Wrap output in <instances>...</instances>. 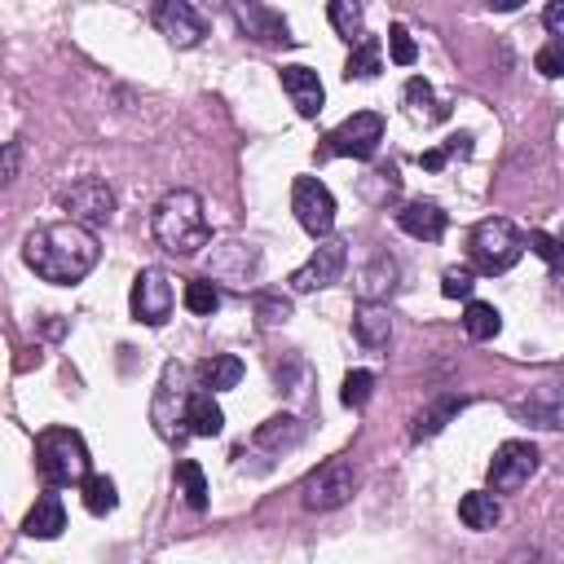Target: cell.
<instances>
[{
	"mask_svg": "<svg viewBox=\"0 0 564 564\" xmlns=\"http://www.w3.org/2000/svg\"><path fill=\"white\" fill-rule=\"evenodd\" d=\"M542 22H546L551 40H564V0H551L546 13H542Z\"/></svg>",
	"mask_w": 564,
	"mask_h": 564,
	"instance_id": "obj_42",
	"label": "cell"
},
{
	"mask_svg": "<svg viewBox=\"0 0 564 564\" xmlns=\"http://www.w3.org/2000/svg\"><path fill=\"white\" fill-rule=\"evenodd\" d=\"M471 286H476V273L467 264H449L441 273V295L445 300H471Z\"/></svg>",
	"mask_w": 564,
	"mask_h": 564,
	"instance_id": "obj_35",
	"label": "cell"
},
{
	"mask_svg": "<svg viewBox=\"0 0 564 564\" xmlns=\"http://www.w3.org/2000/svg\"><path fill=\"white\" fill-rule=\"evenodd\" d=\"M88 445L75 427H44L35 436V471L44 476L48 489H66V485H84L93 471Z\"/></svg>",
	"mask_w": 564,
	"mask_h": 564,
	"instance_id": "obj_3",
	"label": "cell"
},
{
	"mask_svg": "<svg viewBox=\"0 0 564 564\" xmlns=\"http://www.w3.org/2000/svg\"><path fill=\"white\" fill-rule=\"evenodd\" d=\"M256 313H260L264 326H278V322L291 317V300H282V295H256Z\"/></svg>",
	"mask_w": 564,
	"mask_h": 564,
	"instance_id": "obj_40",
	"label": "cell"
},
{
	"mask_svg": "<svg viewBox=\"0 0 564 564\" xmlns=\"http://www.w3.org/2000/svg\"><path fill=\"white\" fill-rule=\"evenodd\" d=\"M498 516H502V507H498V494H489V489H471V494L458 498V520H463L467 529H476V533L494 529Z\"/></svg>",
	"mask_w": 564,
	"mask_h": 564,
	"instance_id": "obj_23",
	"label": "cell"
},
{
	"mask_svg": "<svg viewBox=\"0 0 564 564\" xmlns=\"http://www.w3.org/2000/svg\"><path fill=\"white\" fill-rule=\"evenodd\" d=\"M185 427H189V436H216V432L225 427V410L216 405L212 392H194V397H189Z\"/></svg>",
	"mask_w": 564,
	"mask_h": 564,
	"instance_id": "obj_25",
	"label": "cell"
},
{
	"mask_svg": "<svg viewBox=\"0 0 564 564\" xmlns=\"http://www.w3.org/2000/svg\"><path fill=\"white\" fill-rule=\"evenodd\" d=\"M79 494H84V507H88L93 516H110V511L119 507V489H115L110 476H88V480L79 485Z\"/></svg>",
	"mask_w": 564,
	"mask_h": 564,
	"instance_id": "obj_32",
	"label": "cell"
},
{
	"mask_svg": "<svg viewBox=\"0 0 564 564\" xmlns=\"http://www.w3.org/2000/svg\"><path fill=\"white\" fill-rule=\"evenodd\" d=\"M66 529V507H62V498L57 494H44V498H35V507L26 511V520H22V533L26 538H57Z\"/></svg>",
	"mask_w": 564,
	"mask_h": 564,
	"instance_id": "obj_20",
	"label": "cell"
},
{
	"mask_svg": "<svg viewBox=\"0 0 564 564\" xmlns=\"http://www.w3.org/2000/svg\"><path fill=\"white\" fill-rule=\"evenodd\" d=\"M502 564H555V560H551L542 546H516V551H511Z\"/></svg>",
	"mask_w": 564,
	"mask_h": 564,
	"instance_id": "obj_41",
	"label": "cell"
},
{
	"mask_svg": "<svg viewBox=\"0 0 564 564\" xmlns=\"http://www.w3.org/2000/svg\"><path fill=\"white\" fill-rule=\"evenodd\" d=\"M388 53H392V62H397V66H410V62L419 57V48H414V40H410V31H405L401 22H392V26H388Z\"/></svg>",
	"mask_w": 564,
	"mask_h": 564,
	"instance_id": "obj_38",
	"label": "cell"
},
{
	"mask_svg": "<svg viewBox=\"0 0 564 564\" xmlns=\"http://www.w3.org/2000/svg\"><path fill=\"white\" fill-rule=\"evenodd\" d=\"M344 264H348V242H344V238H322V242L313 247V256L291 273V291H300V295L322 291V286L339 282Z\"/></svg>",
	"mask_w": 564,
	"mask_h": 564,
	"instance_id": "obj_10",
	"label": "cell"
},
{
	"mask_svg": "<svg viewBox=\"0 0 564 564\" xmlns=\"http://www.w3.org/2000/svg\"><path fill=\"white\" fill-rule=\"evenodd\" d=\"M291 212H295V220L313 238H326L335 229V194L317 176H295V185H291Z\"/></svg>",
	"mask_w": 564,
	"mask_h": 564,
	"instance_id": "obj_9",
	"label": "cell"
},
{
	"mask_svg": "<svg viewBox=\"0 0 564 564\" xmlns=\"http://www.w3.org/2000/svg\"><path fill=\"white\" fill-rule=\"evenodd\" d=\"M467 251H471V264L494 278V273H507V269L524 256V234H520L507 216H489V220H480V225L471 229Z\"/></svg>",
	"mask_w": 564,
	"mask_h": 564,
	"instance_id": "obj_4",
	"label": "cell"
},
{
	"mask_svg": "<svg viewBox=\"0 0 564 564\" xmlns=\"http://www.w3.org/2000/svg\"><path fill=\"white\" fill-rule=\"evenodd\" d=\"M154 26H159V35H167V44H176V48H194V44L207 35L203 13H198L194 4H185V0L159 4V9H154Z\"/></svg>",
	"mask_w": 564,
	"mask_h": 564,
	"instance_id": "obj_15",
	"label": "cell"
},
{
	"mask_svg": "<svg viewBox=\"0 0 564 564\" xmlns=\"http://www.w3.org/2000/svg\"><path fill=\"white\" fill-rule=\"evenodd\" d=\"M278 79H282V93L291 97V106H295V110H300L304 119L322 115L326 88H322L317 70H308V66H282V70H278Z\"/></svg>",
	"mask_w": 564,
	"mask_h": 564,
	"instance_id": "obj_16",
	"label": "cell"
},
{
	"mask_svg": "<svg viewBox=\"0 0 564 564\" xmlns=\"http://www.w3.org/2000/svg\"><path fill=\"white\" fill-rule=\"evenodd\" d=\"M57 203H62L66 220H75V225H84V229H101V225H110V216H115V189H110L101 176H79V181H70V185L57 194Z\"/></svg>",
	"mask_w": 564,
	"mask_h": 564,
	"instance_id": "obj_5",
	"label": "cell"
},
{
	"mask_svg": "<svg viewBox=\"0 0 564 564\" xmlns=\"http://www.w3.org/2000/svg\"><path fill=\"white\" fill-rule=\"evenodd\" d=\"M454 154H471V137H467V132L449 137V141H445V145H436V150H423V154H419V163H423L427 172H441Z\"/></svg>",
	"mask_w": 564,
	"mask_h": 564,
	"instance_id": "obj_34",
	"label": "cell"
},
{
	"mask_svg": "<svg viewBox=\"0 0 564 564\" xmlns=\"http://www.w3.org/2000/svg\"><path fill=\"white\" fill-rule=\"evenodd\" d=\"M511 414H516L520 423L560 432V427H564V379H542V383H533L524 397L511 401Z\"/></svg>",
	"mask_w": 564,
	"mask_h": 564,
	"instance_id": "obj_13",
	"label": "cell"
},
{
	"mask_svg": "<svg viewBox=\"0 0 564 564\" xmlns=\"http://www.w3.org/2000/svg\"><path fill=\"white\" fill-rule=\"evenodd\" d=\"M150 229H154V242L167 256H198L212 242V229H207V216H203V198L194 189H167L154 203Z\"/></svg>",
	"mask_w": 564,
	"mask_h": 564,
	"instance_id": "obj_2",
	"label": "cell"
},
{
	"mask_svg": "<svg viewBox=\"0 0 564 564\" xmlns=\"http://www.w3.org/2000/svg\"><path fill=\"white\" fill-rule=\"evenodd\" d=\"M185 308L198 313V317H212L220 308V286L212 278H189L185 282Z\"/></svg>",
	"mask_w": 564,
	"mask_h": 564,
	"instance_id": "obj_33",
	"label": "cell"
},
{
	"mask_svg": "<svg viewBox=\"0 0 564 564\" xmlns=\"http://www.w3.org/2000/svg\"><path fill=\"white\" fill-rule=\"evenodd\" d=\"M533 66H538L546 79H560V75H564V40H546V44L538 48Z\"/></svg>",
	"mask_w": 564,
	"mask_h": 564,
	"instance_id": "obj_39",
	"label": "cell"
},
{
	"mask_svg": "<svg viewBox=\"0 0 564 564\" xmlns=\"http://www.w3.org/2000/svg\"><path fill=\"white\" fill-rule=\"evenodd\" d=\"M379 141H383V119L375 110H357L339 128L326 132L322 154H335V159H370L379 150Z\"/></svg>",
	"mask_w": 564,
	"mask_h": 564,
	"instance_id": "obj_7",
	"label": "cell"
},
{
	"mask_svg": "<svg viewBox=\"0 0 564 564\" xmlns=\"http://www.w3.org/2000/svg\"><path fill=\"white\" fill-rule=\"evenodd\" d=\"M234 18H238V22H242V31H247V35H256V40H269V44H291L286 22H282L273 9H264V4H234Z\"/></svg>",
	"mask_w": 564,
	"mask_h": 564,
	"instance_id": "obj_19",
	"label": "cell"
},
{
	"mask_svg": "<svg viewBox=\"0 0 564 564\" xmlns=\"http://www.w3.org/2000/svg\"><path fill=\"white\" fill-rule=\"evenodd\" d=\"M326 13H330V26H335V35H344L348 44L366 40V31H361V26H366V9H361L357 0H335Z\"/></svg>",
	"mask_w": 564,
	"mask_h": 564,
	"instance_id": "obj_30",
	"label": "cell"
},
{
	"mask_svg": "<svg viewBox=\"0 0 564 564\" xmlns=\"http://www.w3.org/2000/svg\"><path fill=\"white\" fill-rule=\"evenodd\" d=\"M198 379H203L207 392L238 388V379H242V361H238L234 352H216V357H207V361L198 366Z\"/></svg>",
	"mask_w": 564,
	"mask_h": 564,
	"instance_id": "obj_27",
	"label": "cell"
},
{
	"mask_svg": "<svg viewBox=\"0 0 564 564\" xmlns=\"http://www.w3.org/2000/svg\"><path fill=\"white\" fill-rule=\"evenodd\" d=\"M560 247H564V234H560Z\"/></svg>",
	"mask_w": 564,
	"mask_h": 564,
	"instance_id": "obj_44",
	"label": "cell"
},
{
	"mask_svg": "<svg viewBox=\"0 0 564 564\" xmlns=\"http://www.w3.org/2000/svg\"><path fill=\"white\" fill-rule=\"evenodd\" d=\"M463 330H467V339L485 344V339H494V335L502 330V313H498L494 304H485V300H467V308H463Z\"/></svg>",
	"mask_w": 564,
	"mask_h": 564,
	"instance_id": "obj_28",
	"label": "cell"
},
{
	"mask_svg": "<svg viewBox=\"0 0 564 564\" xmlns=\"http://www.w3.org/2000/svg\"><path fill=\"white\" fill-rule=\"evenodd\" d=\"M405 106H410V115H414V119H427V123H436V119H445V115H449V106H445V101H436L432 84H427V79H419V75L405 84Z\"/></svg>",
	"mask_w": 564,
	"mask_h": 564,
	"instance_id": "obj_29",
	"label": "cell"
},
{
	"mask_svg": "<svg viewBox=\"0 0 564 564\" xmlns=\"http://www.w3.org/2000/svg\"><path fill=\"white\" fill-rule=\"evenodd\" d=\"M379 70H383V44L375 35L357 40L352 53H348V62H344V79H375Z\"/></svg>",
	"mask_w": 564,
	"mask_h": 564,
	"instance_id": "obj_26",
	"label": "cell"
},
{
	"mask_svg": "<svg viewBox=\"0 0 564 564\" xmlns=\"http://www.w3.org/2000/svg\"><path fill=\"white\" fill-rule=\"evenodd\" d=\"M18 159H22V141H4V185H13L18 181Z\"/></svg>",
	"mask_w": 564,
	"mask_h": 564,
	"instance_id": "obj_43",
	"label": "cell"
},
{
	"mask_svg": "<svg viewBox=\"0 0 564 564\" xmlns=\"http://www.w3.org/2000/svg\"><path fill=\"white\" fill-rule=\"evenodd\" d=\"M370 392H375V375H370V370H348V375H344V392H339V397H344L348 410H361V405L370 401Z\"/></svg>",
	"mask_w": 564,
	"mask_h": 564,
	"instance_id": "obj_36",
	"label": "cell"
},
{
	"mask_svg": "<svg viewBox=\"0 0 564 564\" xmlns=\"http://www.w3.org/2000/svg\"><path fill=\"white\" fill-rule=\"evenodd\" d=\"M397 225H401L410 238H419V242H436V238L445 234L449 216H445L441 203H432V198H414V203H405V207L397 212Z\"/></svg>",
	"mask_w": 564,
	"mask_h": 564,
	"instance_id": "obj_17",
	"label": "cell"
},
{
	"mask_svg": "<svg viewBox=\"0 0 564 564\" xmlns=\"http://www.w3.org/2000/svg\"><path fill=\"white\" fill-rule=\"evenodd\" d=\"M304 441V423L295 414H273L256 427V445L269 449V454H282V449H295Z\"/></svg>",
	"mask_w": 564,
	"mask_h": 564,
	"instance_id": "obj_21",
	"label": "cell"
},
{
	"mask_svg": "<svg viewBox=\"0 0 564 564\" xmlns=\"http://www.w3.org/2000/svg\"><path fill=\"white\" fill-rule=\"evenodd\" d=\"M260 273V251L251 242H220L207 256V278L229 282V286H251Z\"/></svg>",
	"mask_w": 564,
	"mask_h": 564,
	"instance_id": "obj_14",
	"label": "cell"
},
{
	"mask_svg": "<svg viewBox=\"0 0 564 564\" xmlns=\"http://www.w3.org/2000/svg\"><path fill=\"white\" fill-rule=\"evenodd\" d=\"M524 247H533L551 269H564V247H560V238H551V234H542V229H529V234H524Z\"/></svg>",
	"mask_w": 564,
	"mask_h": 564,
	"instance_id": "obj_37",
	"label": "cell"
},
{
	"mask_svg": "<svg viewBox=\"0 0 564 564\" xmlns=\"http://www.w3.org/2000/svg\"><path fill=\"white\" fill-rule=\"evenodd\" d=\"M352 489H357L352 463H348V458H330V463H322V467L304 480V507H308V511H335V507H344V502L352 498Z\"/></svg>",
	"mask_w": 564,
	"mask_h": 564,
	"instance_id": "obj_8",
	"label": "cell"
},
{
	"mask_svg": "<svg viewBox=\"0 0 564 564\" xmlns=\"http://www.w3.org/2000/svg\"><path fill=\"white\" fill-rule=\"evenodd\" d=\"M352 335L366 352H383L392 344V313L383 304H361L352 313Z\"/></svg>",
	"mask_w": 564,
	"mask_h": 564,
	"instance_id": "obj_18",
	"label": "cell"
},
{
	"mask_svg": "<svg viewBox=\"0 0 564 564\" xmlns=\"http://www.w3.org/2000/svg\"><path fill=\"white\" fill-rule=\"evenodd\" d=\"M22 260L35 278H44L53 286H70L93 273V264L101 260V247H97L93 229H84L75 220H53L22 238Z\"/></svg>",
	"mask_w": 564,
	"mask_h": 564,
	"instance_id": "obj_1",
	"label": "cell"
},
{
	"mask_svg": "<svg viewBox=\"0 0 564 564\" xmlns=\"http://www.w3.org/2000/svg\"><path fill=\"white\" fill-rule=\"evenodd\" d=\"M189 397L194 392H185V366L181 361H167L163 366V379H159V392H154V405H150V419H154V427H159L163 441L189 436V427H185Z\"/></svg>",
	"mask_w": 564,
	"mask_h": 564,
	"instance_id": "obj_6",
	"label": "cell"
},
{
	"mask_svg": "<svg viewBox=\"0 0 564 564\" xmlns=\"http://www.w3.org/2000/svg\"><path fill=\"white\" fill-rule=\"evenodd\" d=\"M176 485H181L189 511H203V507H207V476H203V467H198L194 458H181V463H176Z\"/></svg>",
	"mask_w": 564,
	"mask_h": 564,
	"instance_id": "obj_31",
	"label": "cell"
},
{
	"mask_svg": "<svg viewBox=\"0 0 564 564\" xmlns=\"http://www.w3.org/2000/svg\"><path fill=\"white\" fill-rule=\"evenodd\" d=\"M172 304H176V286L163 269H141L132 278V317L145 322V326H163L172 317Z\"/></svg>",
	"mask_w": 564,
	"mask_h": 564,
	"instance_id": "obj_11",
	"label": "cell"
},
{
	"mask_svg": "<svg viewBox=\"0 0 564 564\" xmlns=\"http://www.w3.org/2000/svg\"><path fill=\"white\" fill-rule=\"evenodd\" d=\"M357 295H361V304H379V295H388L392 286H397V260L392 256H375L361 273H357Z\"/></svg>",
	"mask_w": 564,
	"mask_h": 564,
	"instance_id": "obj_22",
	"label": "cell"
},
{
	"mask_svg": "<svg viewBox=\"0 0 564 564\" xmlns=\"http://www.w3.org/2000/svg\"><path fill=\"white\" fill-rule=\"evenodd\" d=\"M463 405H467V397H454V392H449V397H436V401L414 419L410 441H432L436 432H445V423H449V419H458V410H463Z\"/></svg>",
	"mask_w": 564,
	"mask_h": 564,
	"instance_id": "obj_24",
	"label": "cell"
},
{
	"mask_svg": "<svg viewBox=\"0 0 564 564\" xmlns=\"http://www.w3.org/2000/svg\"><path fill=\"white\" fill-rule=\"evenodd\" d=\"M538 471V449L529 441H502L489 458V494H516Z\"/></svg>",
	"mask_w": 564,
	"mask_h": 564,
	"instance_id": "obj_12",
	"label": "cell"
}]
</instances>
